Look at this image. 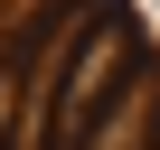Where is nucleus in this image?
Here are the masks:
<instances>
[{
    "label": "nucleus",
    "instance_id": "obj_1",
    "mask_svg": "<svg viewBox=\"0 0 160 150\" xmlns=\"http://www.w3.org/2000/svg\"><path fill=\"white\" fill-rule=\"evenodd\" d=\"M122 75H132V28H122V19H94V38L75 47L66 85H57V113H47V150H85L94 113L122 94Z\"/></svg>",
    "mask_w": 160,
    "mask_h": 150
}]
</instances>
